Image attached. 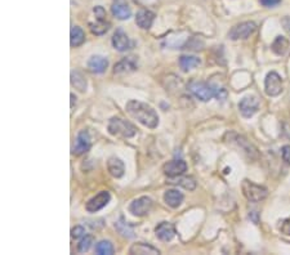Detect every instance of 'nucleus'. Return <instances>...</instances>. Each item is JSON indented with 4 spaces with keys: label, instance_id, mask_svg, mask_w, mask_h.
Here are the masks:
<instances>
[{
    "label": "nucleus",
    "instance_id": "obj_26",
    "mask_svg": "<svg viewBox=\"0 0 290 255\" xmlns=\"http://www.w3.org/2000/svg\"><path fill=\"white\" fill-rule=\"evenodd\" d=\"M96 253L99 255H112L114 254V246L110 241L102 240L96 245Z\"/></svg>",
    "mask_w": 290,
    "mask_h": 255
},
{
    "label": "nucleus",
    "instance_id": "obj_35",
    "mask_svg": "<svg viewBox=\"0 0 290 255\" xmlns=\"http://www.w3.org/2000/svg\"><path fill=\"white\" fill-rule=\"evenodd\" d=\"M249 218H252L253 222L254 223H258V213L257 211H252V213H249Z\"/></svg>",
    "mask_w": 290,
    "mask_h": 255
},
{
    "label": "nucleus",
    "instance_id": "obj_17",
    "mask_svg": "<svg viewBox=\"0 0 290 255\" xmlns=\"http://www.w3.org/2000/svg\"><path fill=\"white\" fill-rule=\"evenodd\" d=\"M137 69V61L134 60V57H128V58H123L121 61L116 63L114 66V74H125L132 73Z\"/></svg>",
    "mask_w": 290,
    "mask_h": 255
},
{
    "label": "nucleus",
    "instance_id": "obj_7",
    "mask_svg": "<svg viewBox=\"0 0 290 255\" xmlns=\"http://www.w3.org/2000/svg\"><path fill=\"white\" fill-rule=\"evenodd\" d=\"M93 12H95L96 21H97V22L89 23V26H91V31L96 35L104 34V32L108 30V26H110V23L106 21V10H104L102 6L98 5L93 9Z\"/></svg>",
    "mask_w": 290,
    "mask_h": 255
},
{
    "label": "nucleus",
    "instance_id": "obj_27",
    "mask_svg": "<svg viewBox=\"0 0 290 255\" xmlns=\"http://www.w3.org/2000/svg\"><path fill=\"white\" fill-rule=\"evenodd\" d=\"M115 228H116L117 231H119L123 236H125V237H128V239H132L133 236H134V233H133V231H132V228H130L128 224L124 222V219L121 218L119 222H117L116 224H115Z\"/></svg>",
    "mask_w": 290,
    "mask_h": 255
},
{
    "label": "nucleus",
    "instance_id": "obj_20",
    "mask_svg": "<svg viewBox=\"0 0 290 255\" xmlns=\"http://www.w3.org/2000/svg\"><path fill=\"white\" fill-rule=\"evenodd\" d=\"M164 201L167 202L171 208H178L183 201V195L178 189H168L164 193Z\"/></svg>",
    "mask_w": 290,
    "mask_h": 255
},
{
    "label": "nucleus",
    "instance_id": "obj_6",
    "mask_svg": "<svg viewBox=\"0 0 290 255\" xmlns=\"http://www.w3.org/2000/svg\"><path fill=\"white\" fill-rule=\"evenodd\" d=\"M265 91L270 97H276L283 91V79L276 73H268L265 79Z\"/></svg>",
    "mask_w": 290,
    "mask_h": 255
},
{
    "label": "nucleus",
    "instance_id": "obj_11",
    "mask_svg": "<svg viewBox=\"0 0 290 255\" xmlns=\"http://www.w3.org/2000/svg\"><path fill=\"white\" fill-rule=\"evenodd\" d=\"M164 174L169 178H177V176L182 175L187 170V164L183 160H172L168 161L167 164L163 168Z\"/></svg>",
    "mask_w": 290,
    "mask_h": 255
},
{
    "label": "nucleus",
    "instance_id": "obj_3",
    "mask_svg": "<svg viewBox=\"0 0 290 255\" xmlns=\"http://www.w3.org/2000/svg\"><path fill=\"white\" fill-rule=\"evenodd\" d=\"M107 130L111 136L119 137V138H132L133 136H136L137 133L136 126L129 121H126V120L120 119V117L110 119Z\"/></svg>",
    "mask_w": 290,
    "mask_h": 255
},
{
    "label": "nucleus",
    "instance_id": "obj_18",
    "mask_svg": "<svg viewBox=\"0 0 290 255\" xmlns=\"http://www.w3.org/2000/svg\"><path fill=\"white\" fill-rule=\"evenodd\" d=\"M107 170L114 178H121L125 173V167H124V163L120 159L110 158L107 161Z\"/></svg>",
    "mask_w": 290,
    "mask_h": 255
},
{
    "label": "nucleus",
    "instance_id": "obj_31",
    "mask_svg": "<svg viewBox=\"0 0 290 255\" xmlns=\"http://www.w3.org/2000/svg\"><path fill=\"white\" fill-rule=\"evenodd\" d=\"M280 232L283 235H287V236H290V217L284 219V221L281 222L280 224Z\"/></svg>",
    "mask_w": 290,
    "mask_h": 255
},
{
    "label": "nucleus",
    "instance_id": "obj_30",
    "mask_svg": "<svg viewBox=\"0 0 290 255\" xmlns=\"http://www.w3.org/2000/svg\"><path fill=\"white\" fill-rule=\"evenodd\" d=\"M84 233H86V230H84V227L82 226H76L75 228L71 230V237L75 240L80 239V237L84 236Z\"/></svg>",
    "mask_w": 290,
    "mask_h": 255
},
{
    "label": "nucleus",
    "instance_id": "obj_12",
    "mask_svg": "<svg viewBox=\"0 0 290 255\" xmlns=\"http://www.w3.org/2000/svg\"><path fill=\"white\" fill-rule=\"evenodd\" d=\"M91 136L87 130H80L79 134H78V138H76V145L74 146L73 148V154L74 155H83L86 152L89 151L91 148Z\"/></svg>",
    "mask_w": 290,
    "mask_h": 255
},
{
    "label": "nucleus",
    "instance_id": "obj_28",
    "mask_svg": "<svg viewBox=\"0 0 290 255\" xmlns=\"http://www.w3.org/2000/svg\"><path fill=\"white\" fill-rule=\"evenodd\" d=\"M93 236L92 235H87L86 237H83V240L78 244V252L79 253H86L91 249L92 244H93Z\"/></svg>",
    "mask_w": 290,
    "mask_h": 255
},
{
    "label": "nucleus",
    "instance_id": "obj_1",
    "mask_svg": "<svg viewBox=\"0 0 290 255\" xmlns=\"http://www.w3.org/2000/svg\"><path fill=\"white\" fill-rule=\"evenodd\" d=\"M125 108L126 112L129 113L130 116L134 117L138 123L147 126L150 129H155L159 125L158 113H156V111L151 106H148L147 103L132 99V101L126 103Z\"/></svg>",
    "mask_w": 290,
    "mask_h": 255
},
{
    "label": "nucleus",
    "instance_id": "obj_19",
    "mask_svg": "<svg viewBox=\"0 0 290 255\" xmlns=\"http://www.w3.org/2000/svg\"><path fill=\"white\" fill-rule=\"evenodd\" d=\"M129 253L133 255H147V254H151V255H158L160 254V252H159L158 249H155L154 246L148 245V244H145V243H137L134 244V245L132 246L129 249Z\"/></svg>",
    "mask_w": 290,
    "mask_h": 255
},
{
    "label": "nucleus",
    "instance_id": "obj_4",
    "mask_svg": "<svg viewBox=\"0 0 290 255\" xmlns=\"http://www.w3.org/2000/svg\"><path fill=\"white\" fill-rule=\"evenodd\" d=\"M241 189L243 193L249 201L252 202H259L262 200H265L268 195V191L266 187L256 184L254 182L249 179H244L243 184H241Z\"/></svg>",
    "mask_w": 290,
    "mask_h": 255
},
{
    "label": "nucleus",
    "instance_id": "obj_32",
    "mask_svg": "<svg viewBox=\"0 0 290 255\" xmlns=\"http://www.w3.org/2000/svg\"><path fill=\"white\" fill-rule=\"evenodd\" d=\"M281 155H283V160L290 164V146H284L281 150Z\"/></svg>",
    "mask_w": 290,
    "mask_h": 255
},
{
    "label": "nucleus",
    "instance_id": "obj_24",
    "mask_svg": "<svg viewBox=\"0 0 290 255\" xmlns=\"http://www.w3.org/2000/svg\"><path fill=\"white\" fill-rule=\"evenodd\" d=\"M201 63L200 58L195 56H182L180 58V66L183 71H190V70L195 69Z\"/></svg>",
    "mask_w": 290,
    "mask_h": 255
},
{
    "label": "nucleus",
    "instance_id": "obj_5",
    "mask_svg": "<svg viewBox=\"0 0 290 255\" xmlns=\"http://www.w3.org/2000/svg\"><path fill=\"white\" fill-rule=\"evenodd\" d=\"M257 25L252 21H246V22L239 23V25L233 26L228 32V36L232 40H240V39H248L250 35L256 32Z\"/></svg>",
    "mask_w": 290,
    "mask_h": 255
},
{
    "label": "nucleus",
    "instance_id": "obj_22",
    "mask_svg": "<svg viewBox=\"0 0 290 255\" xmlns=\"http://www.w3.org/2000/svg\"><path fill=\"white\" fill-rule=\"evenodd\" d=\"M111 12L117 19H128L132 14L129 6L123 3H115L114 5L111 6Z\"/></svg>",
    "mask_w": 290,
    "mask_h": 255
},
{
    "label": "nucleus",
    "instance_id": "obj_16",
    "mask_svg": "<svg viewBox=\"0 0 290 255\" xmlns=\"http://www.w3.org/2000/svg\"><path fill=\"white\" fill-rule=\"evenodd\" d=\"M108 66V61L102 56H93L88 61V67L93 74H102L106 71Z\"/></svg>",
    "mask_w": 290,
    "mask_h": 255
},
{
    "label": "nucleus",
    "instance_id": "obj_36",
    "mask_svg": "<svg viewBox=\"0 0 290 255\" xmlns=\"http://www.w3.org/2000/svg\"><path fill=\"white\" fill-rule=\"evenodd\" d=\"M70 97H71V108H74V103L76 102V97L73 94V93H71V95H70Z\"/></svg>",
    "mask_w": 290,
    "mask_h": 255
},
{
    "label": "nucleus",
    "instance_id": "obj_23",
    "mask_svg": "<svg viewBox=\"0 0 290 255\" xmlns=\"http://www.w3.org/2000/svg\"><path fill=\"white\" fill-rule=\"evenodd\" d=\"M86 40V34L83 31L79 26H73L71 28V34H70V43L71 47H80Z\"/></svg>",
    "mask_w": 290,
    "mask_h": 255
},
{
    "label": "nucleus",
    "instance_id": "obj_15",
    "mask_svg": "<svg viewBox=\"0 0 290 255\" xmlns=\"http://www.w3.org/2000/svg\"><path fill=\"white\" fill-rule=\"evenodd\" d=\"M155 13L151 10L147 9H141L137 12L136 16V23L138 25V27L143 28V30H148L151 27L152 22H154Z\"/></svg>",
    "mask_w": 290,
    "mask_h": 255
},
{
    "label": "nucleus",
    "instance_id": "obj_21",
    "mask_svg": "<svg viewBox=\"0 0 290 255\" xmlns=\"http://www.w3.org/2000/svg\"><path fill=\"white\" fill-rule=\"evenodd\" d=\"M271 49L275 54L284 56L288 52V49H289V40L287 38H284V36H278L274 40V43H272Z\"/></svg>",
    "mask_w": 290,
    "mask_h": 255
},
{
    "label": "nucleus",
    "instance_id": "obj_29",
    "mask_svg": "<svg viewBox=\"0 0 290 255\" xmlns=\"http://www.w3.org/2000/svg\"><path fill=\"white\" fill-rule=\"evenodd\" d=\"M172 183H177V184H180V186H182L183 188L190 189V191L195 189V187H196V182L193 179V178H182V179L174 180V182H172Z\"/></svg>",
    "mask_w": 290,
    "mask_h": 255
},
{
    "label": "nucleus",
    "instance_id": "obj_25",
    "mask_svg": "<svg viewBox=\"0 0 290 255\" xmlns=\"http://www.w3.org/2000/svg\"><path fill=\"white\" fill-rule=\"evenodd\" d=\"M71 84L79 91H86L87 80L79 71H73L71 73Z\"/></svg>",
    "mask_w": 290,
    "mask_h": 255
},
{
    "label": "nucleus",
    "instance_id": "obj_9",
    "mask_svg": "<svg viewBox=\"0 0 290 255\" xmlns=\"http://www.w3.org/2000/svg\"><path fill=\"white\" fill-rule=\"evenodd\" d=\"M239 110L244 117H252L253 115H256L257 111L259 110V101L258 98L254 95H248L244 97L239 103Z\"/></svg>",
    "mask_w": 290,
    "mask_h": 255
},
{
    "label": "nucleus",
    "instance_id": "obj_33",
    "mask_svg": "<svg viewBox=\"0 0 290 255\" xmlns=\"http://www.w3.org/2000/svg\"><path fill=\"white\" fill-rule=\"evenodd\" d=\"M259 1L266 8H272V6H276L281 3V0H259Z\"/></svg>",
    "mask_w": 290,
    "mask_h": 255
},
{
    "label": "nucleus",
    "instance_id": "obj_8",
    "mask_svg": "<svg viewBox=\"0 0 290 255\" xmlns=\"http://www.w3.org/2000/svg\"><path fill=\"white\" fill-rule=\"evenodd\" d=\"M152 208V200L147 196H142V197L136 198L132 204L129 205V211L136 217H143V215L148 214Z\"/></svg>",
    "mask_w": 290,
    "mask_h": 255
},
{
    "label": "nucleus",
    "instance_id": "obj_14",
    "mask_svg": "<svg viewBox=\"0 0 290 255\" xmlns=\"http://www.w3.org/2000/svg\"><path fill=\"white\" fill-rule=\"evenodd\" d=\"M155 233H156L158 239L161 240V241H171L176 236V228H174V226L172 223L161 222L155 228Z\"/></svg>",
    "mask_w": 290,
    "mask_h": 255
},
{
    "label": "nucleus",
    "instance_id": "obj_2",
    "mask_svg": "<svg viewBox=\"0 0 290 255\" xmlns=\"http://www.w3.org/2000/svg\"><path fill=\"white\" fill-rule=\"evenodd\" d=\"M189 90L201 102H208L214 97L218 98V99H224L227 97L226 89H217L209 85L208 83L197 82V80H193L190 83Z\"/></svg>",
    "mask_w": 290,
    "mask_h": 255
},
{
    "label": "nucleus",
    "instance_id": "obj_13",
    "mask_svg": "<svg viewBox=\"0 0 290 255\" xmlns=\"http://www.w3.org/2000/svg\"><path fill=\"white\" fill-rule=\"evenodd\" d=\"M112 45L119 52H126L128 49H130V40L123 28H117L115 31L114 36H112Z\"/></svg>",
    "mask_w": 290,
    "mask_h": 255
},
{
    "label": "nucleus",
    "instance_id": "obj_34",
    "mask_svg": "<svg viewBox=\"0 0 290 255\" xmlns=\"http://www.w3.org/2000/svg\"><path fill=\"white\" fill-rule=\"evenodd\" d=\"M283 25H284V28L290 34V18H284L283 19Z\"/></svg>",
    "mask_w": 290,
    "mask_h": 255
},
{
    "label": "nucleus",
    "instance_id": "obj_10",
    "mask_svg": "<svg viewBox=\"0 0 290 255\" xmlns=\"http://www.w3.org/2000/svg\"><path fill=\"white\" fill-rule=\"evenodd\" d=\"M111 195L107 191H102L98 195H96L95 197H92L86 205V209L89 213H96V211L101 210L102 208H104L106 205L110 202Z\"/></svg>",
    "mask_w": 290,
    "mask_h": 255
}]
</instances>
